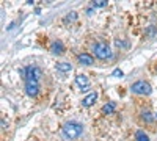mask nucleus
<instances>
[{
  "label": "nucleus",
  "instance_id": "423d86ee",
  "mask_svg": "<svg viewBox=\"0 0 157 141\" xmlns=\"http://www.w3.org/2000/svg\"><path fill=\"white\" fill-rule=\"evenodd\" d=\"M75 83L80 86L83 91L85 89H88V86H90V82H88V77L86 75H83V74H78L77 77H75Z\"/></svg>",
  "mask_w": 157,
  "mask_h": 141
},
{
  "label": "nucleus",
  "instance_id": "f3484780",
  "mask_svg": "<svg viewBox=\"0 0 157 141\" xmlns=\"http://www.w3.org/2000/svg\"><path fill=\"white\" fill-rule=\"evenodd\" d=\"M2 129H3V130L6 129V124H5V121H3V119H2Z\"/></svg>",
  "mask_w": 157,
  "mask_h": 141
},
{
  "label": "nucleus",
  "instance_id": "f8f14e48",
  "mask_svg": "<svg viewBox=\"0 0 157 141\" xmlns=\"http://www.w3.org/2000/svg\"><path fill=\"white\" fill-rule=\"evenodd\" d=\"M141 119L146 121V122H152V121H154V114H152L151 111H143V113H141Z\"/></svg>",
  "mask_w": 157,
  "mask_h": 141
},
{
  "label": "nucleus",
  "instance_id": "6e6552de",
  "mask_svg": "<svg viewBox=\"0 0 157 141\" xmlns=\"http://www.w3.org/2000/svg\"><path fill=\"white\" fill-rule=\"evenodd\" d=\"M93 57H91L90 54H80L78 55V63H80V65H83V66H91L93 65Z\"/></svg>",
  "mask_w": 157,
  "mask_h": 141
},
{
  "label": "nucleus",
  "instance_id": "dca6fc26",
  "mask_svg": "<svg viewBox=\"0 0 157 141\" xmlns=\"http://www.w3.org/2000/svg\"><path fill=\"white\" fill-rule=\"evenodd\" d=\"M69 14H71V16H66V19H64L66 22H68V20H74V19L77 17V13H69Z\"/></svg>",
  "mask_w": 157,
  "mask_h": 141
},
{
  "label": "nucleus",
  "instance_id": "20e7f679",
  "mask_svg": "<svg viewBox=\"0 0 157 141\" xmlns=\"http://www.w3.org/2000/svg\"><path fill=\"white\" fill-rule=\"evenodd\" d=\"M43 77V71L38 66H29L25 68V80H33V82H39V79Z\"/></svg>",
  "mask_w": 157,
  "mask_h": 141
},
{
  "label": "nucleus",
  "instance_id": "1a4fd4ad",
  "mask_svg": "<svg viewBox=\"0 0 157 141\" xmlns=\"http://www.w3.org/2000/svg\"><path fill=\"white\" fill-rule=\"evenodd\" d=\"M96 99H98V93H91V94H88L83 100H82V105L83 107H91L96 102Z\"/></svg>",
  "mask_w": 157,
  "mask_h": 141
},
{
  "label": "nucleus",
  "instance_id": "a211bd4d",
  "mask_svg": "<svg viewBox=\"0 0 157 141\" xmlns=\"http://www.w3.org/2000/svg\"><path fill=\"white\" fill-rule=\"evenodd\" d=\"M155 118H157V114H155Z\"/></svg>",
  "mask_w": 157,
  "mask_h": 141
},
{
  "label": "nucleus",
  "instance_id": "ddd939ff",
  "mask_svg": "<svg viewBox=\"0 0 157 141\" xmlns=\"http://www.w3.org/2000/svg\"><path fill=\"white\" fill-rule=\"evenodd\" d=\"M135 138H137V141H149V136L143 132V130H138V132L135 133Z\"/></svg>",
  "mask_w": 157,
  "mask_h": 141
},
{
  "label": "nucleus",
  "instance_id": "7ed1b4c3",
  "mask_svg": "<svg viewBox=\"0 0 157 141\" xmlns=\"http://www.w3.org/2000/svg\"><path fill=\"white\" fill-rule=\"evenodd\" d=\"M130 89H132V93L134 94H141V96H148V94H151L152 93V88H151V85L149 83H146V82H143V80H138V82H135L132 86H130Z\"/></svg>",
  "mask_w": 157,
  "mask_h": 141
},
{
  "label": "nucleus",
  "instance_id": "0eeeda50",
  "mask_svg": "<svg viewBox=\"0 0 157 141\" xmlns=\"http://www.w3.org/2000/svg\"><path fill=\"white\" fill-rule=\"evenodd\" d=\"M50 52L55 54V55H61V54L64 52L63 43H61V41H54V43H52V46H50Z\"/></svg>",
  "mask_w": 157,
  "mask_h": 141
},
{
  "label": "nucleus",
  "instance_id": "4468645a",
  "mask_svg": "<svg viewBox=\"0 0 157 141\" xmlns=\"http://www.w3.org/2000/svg\"><path fill=\"white\" fill-rule=\"evenodd\" d=\"M91 6L93 8H104V6H107V2L105 0H94V2L91 3Z\"/></svg>",
  "mask_w": 157,
  "mask_h": 141
},
{
  "label": "nucleus",
  "instance_id": "9d476101",
  "mask_svg": "<svg viewBox=\"0 0 157 141\" xmlns=\"http://www.w3.org/2000/svg\"><path fill=\"white\" fill-rule=\"evenodd\" d=\"M57 69L60 71V72H63V74H66V72H71L72 71V66L69 65V63H57Z\"/></svg>",
  "mask_w": 157,
  "mask_h": 141
},
{
  "label": "nucleus",
  "instance_id": "f03ea898",
  "mask_svg": "<svg viewBox=\"0 0 157 141\" xmlns=\"http://www.w3.org/2000/svg\"><path fill=\"white\" fill-rule=\"evenodd\" d=\"M93 52H94V55H96L99 60L112 58V50H110V47H109L105 43H96V44L93 46Z\"/></svg>",
  "mask_w": 157,
  "mask_h": 141
},
{
  "label": "nucleus",
  "instance_id": "9b49d317",
  "mask_svg": "<svg viewBox=\"0 0 157 141\" xmlns=\"http://www.w3.org/2000/svg\"><path fill=\"white\" fill-rule=\"evenodd\" d=\"M115 108H116V104L115 102H109V104H105L102 107V111L105 113V114H112L113 111H115Z\"/></svg>",
  "mask_w": 157,
  "mask_h": 141
},
{
  "label": "nucleus",
  "instance_id": "39448f33",
  "mask_svg": "<svg viewBox=\"0 0 157 141\" xmlns=\"http://www.w3.org/2000/svg\"><path fill=\"white\" fill-rule=\"evenodd\" d=\"M25 93L29 96L35 97L38 93H39V85L38 82H33V80H25Z\"/></svg>",
  "mask_w": 157,
  "mask_h": 141
},
{
  "label": "nucleus",
  "instance_id": "f257e3e1",
  "mask_svg": "<svg viewBox=\"0 0 157 141\" xmlns=\"http://www.w3.org/2000/svg\"><path fill=\"white\" fill-rule=\"evenodd\" d=\"M61 132H63V136L66 139H77L78 136L82 135V132H83V125L78 124V122L71 121V122H66L63 125Z\"/></svg>",
  "mask_w": 157,
  "mask_h": 141
},
{
  "label": "nucleus",
  "instance_id": "2eb2a0df",
  "mask_svg": "<svg viewBox=\"0 0 157 141\" xmlns=\"http://www.w3.org/2000/svg\"><path fill=\"white\" fill-rule=\"evenodd\" d=\"M112 75H113V77H118V79H121V77H123L124 74H123V71H121V69H115V71L112 72Z\"/></svg>",
  "mask_w": 157,
  "mask_h": 141
}]
</instances>
